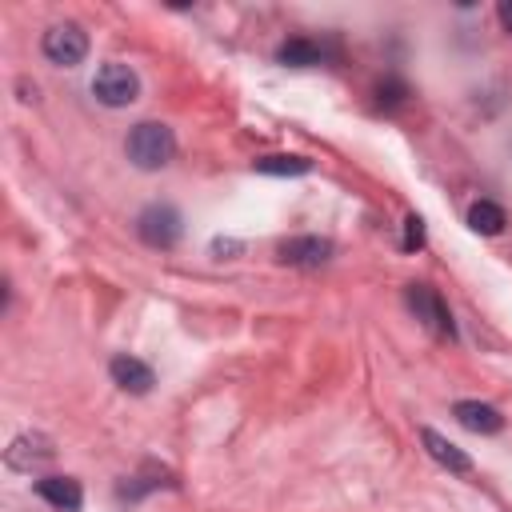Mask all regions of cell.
<instances>
[{
	"instance_id": "1",
	"label": "cell",
	"mask_w": 512,
	"mask_h": 512,
	"mask_svg": "<svg viewBox=\"0 0 512 512\" xmlns=\"http://www.w3.org/2000/svg\"><path fill=\"white\" fill-rule=\"evenodd\" d=\"M128 160L136 164V168H144V172H156V168H164L172 156H176V136H172V128L168 124H160V120H140L132 132H128Z\"/></svg>"
},
{
	"instance_id": "2",
	"label": "cell",
	"mask_w": 512,
	"mask_h": 512,
	"mask_svg": "<svg viewBox=\"0 0 512 512\" xmlns=\"http://www.w3.org/2000/svg\"><path fill=\"white\" fill-rule=\"evenodd\" d=\"M92 96L108 108H124L140 96V76L128 68V64H100L96 76H92Z\"/></svg>"
},
{
	"instance_id": "3",
	"label": "cell",
	"mask_w": 512,
	"mask_h": 512,
	"mask_svg": "<svg viewBox=\"0 0 512 512\" xmlns=\"http://www.w3.org/2000/svg\"><path fill=\"white\" fill-rule=\"evenodd\" d=\"M44 56L60 68H76L84 56H88V32L80 24H52L44 32Z\"/></svg>"
},
{
	"instance_id": "4",
	"label": "cell",
	"mask_w": 512,
	"mask_h": 512,
	"mask_svg": "<svg viewBox=\"0 0 512 512\" xmlns=\"http://www.w3.org/2000/svg\"><path fill=\"white\" fill-rule=\"evenodd\" d=\"M136 232L144 244L152 248H172L180 240V212L172 204H148L140 216H136Z\"/></svg>"
},
{
	"instance_id": "5",
	"label": "cell",
	"mask_w": 512,
	"mask_h": 512,
	"mask_svg": "<svg viewBox=\"0 0 512 512\" xmlns=\"http://www.w3.org/2000/svg\"><path fill=\"white\" fill-rule=\"evenodd\" d=\"M280 264H292V268H320L332 260V240L324 236H292L276 248Z\"/></svg>"
},
{
	"instance_id": "6",
	"label": "cell",
	"mask_w": 512,
	"mask_h": 512,
	"mask_svg": "<svg viewBox=\"0 0 512 512\" xmlns=\"http://www.w3.org/2000/svg\"><path fill=\"white\" fill-rule=\"evenodd\" d=\"M408 308L416 312V320H424V324L436 328L440 336H456V324H452L444 300H440L428 284H408Z\"/></svg>"
},
{
	"instance_id": "7",
	"label": "cell",
	"mask_w": 512,
	"mask_h": 512,
	"mask_svg": "<svg viewBox=\"0 0 512 512\" xmlns=\"http://www.w3.org/2000/svg\"><path fill=\"white\" fill-rule=\"evenodd\" d=\"M108 376H112V384H116V388H124V392H132V396H144V392L156 384L152 368H148L144 360L128 356V352L112 356V364H108Z\"/></svg>"
},
{
	"instance_id": "8",
	"label": "cell",
	"mask_w": 512,
	"mask_h": 512,
	"mask_svg": "<svg viewBox=\"0 0 512 512\" xmlns=\"http://www.w3.org/2000/svg\"><path fill=\"white\" fill-rule=\"evenodd\" d=\"M420 444H424V452L440 464V468H448V472H456V476H464V472H472V460H468V452H460L452 440H444L436 428H420Z\"/></svg>"
},
{
	"instance_id": "9",
	"label": "cell",
	"mask_w": 512,
	"mask_h": 512,
	"mask_svg": "<svg viewBox=\"0 0 512 512\" xmlns=\"http://www.w3.org/2000/svg\"><path fill=\"white\" fill-rule=\"evenodd\" d=\"M36 492L60 512H80V504H84L80 480H72V476H44V480H36Z\"/></svg>"
},
{
	"instance_id": "10",
	"label": "cell",
	"mask_w": 512,
	"mask_h": 512,
	"mask_svg": "<svg viewBox=\"0 0 512 512\" xmlns=\"http://www.w3.org/2000/svg\"><path fill=\"white\" fill-rule=\"evenodd\" d=\"M452 416H456L468 432H480V436H492V432L504 428V416H500L492 404H480V400H460V404L452 408Z\"/></svg>"
},
{
	"instance_id": "11",
	"label": "cell",
	"mask_w": 512,
	"mask_h": 512,
	"mask_svg": "<svg viewBox=\"0 0 512 512\" xmlns=\"http://www.w3.org/2000/svg\"><path fill=\"white\" fill-rule=\"evenodd\" d=\"M48 456H52V440H48V436H40V432H32V436L12 440V448H8V468L28 472L36 460H48Z\"/></svg>"
},
{
	"instance_id": "12",
	"label": "cell",
	"mask_w": 512,
	"mask_h": 512,
	"mask_svg": "<svg viewBox=\"0 0 512 512\" xmlns=\"http://www.w3.org/2000/svg\"><path fill=\"white\" fill-rule=\"evenodd\" d=\"M276 60L288 64V68H312V64L324 60V48L312 44V40H304V36H296V40H284V44H280Z\"/></svg>"
},
{
	"instance_id": "13",
	"label": "cell",
	"mask_w": 512,
	"mask_h": 512,
	"mask_svg": "<svg viewBox=\"0 0 512 512\" xmlns=\"http://www.w3.org/2000/svg\"><path fill=\"white\" fill-rule=\"evenodd\" d=\"M468 224H472V232H480V236H500L508 220H504V208H500V204L476 200V204L468 208Z\"/></svg>"
},
{
	"instance_id": "14",
	"label": "cell",
	"mask_w": 512,
	"mask_h": 512,
	"mask_svg": "<svg viewBox=\"0 0 512 512\" xmlns=\"http://www.w3.org/2000/svg\"><path fill=\"white\" fill-rule=\"evenodd\" d=\"M256 172H264V176H304V172H312V160L308 156H288V152L260 156L256 160Z\"/></svg>"
},
{
	"instance_id": "15",
	"label": "cell",
	"mask_w": 512,
	"mask_h": 512,
	"mask_svg": "<svg viewBox=\"0 0 512 512\" xmlns=\"http://www.w3.org/2000/svg\"><path fill=\"white\" fill-rule=\"evenodd\" d=\"M424 244V220L420 216H408L404 220V252H416Z\"/></svg>"
},
{
	"instance_id": "16",
	"label": "cell",
	"mask_w": 512,
	"mask_h": 512,
	"mask_svg": "<svg viewBox=\"0 0 512 512\" xmlns=\"http://www.w3.org/2000/svg\"><path fill=\"white\" fill-rule=\"evenodd\" d=\"M496 16H500V24H504V32H512V0H500V8H496Z\"/></svg>"
},
{
	"instance_id": "17",
	"label": "cell",
	"mask_w": 512,
	"mask_h": 512,
	"mask_svg": "<svg viewBox=\"0 0 512 512\" xmlns=\"http://www.w3.org/2000/svg\"><path fill=\"white\" fill-rule=\"evenodd\" d=\"M212 252H216V256H224V252H240V244H236V240H216Z\"/></svg>"
}]
</instances>
